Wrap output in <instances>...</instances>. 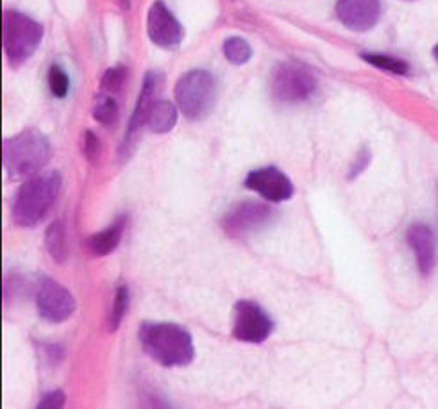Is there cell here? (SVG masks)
I'll return each mask as SVG.
<instances>
[{"mask_svg": "<svg viewBox=\"0 0 438 409\" xmlns=\"http://www.w3.org/2000/svg\"><path fill=\"white\" fill-rule=\"evenodd\" d=\"M140 343L145 352L163 366H186L195 356L192 336L177 323H141Z\"/></svg>", "mask_w": 438, "mask_h": 409, "instance_id": "1", "label": "cell"}, {"mask_svg": "<svg viewBox=\"0 0 438 409\" xmlns=\"http://www.w3.org/2000/svg\"><path fill=\"white\" fill-rule=\"evenodd\" d=\"M272 218V209L261 202H243L236 206L224 218V227L229 234L243 236L252 231H258L267 225Z\"/></svg>", "mask_w": 438, "mask_h": 409, "instance_id": "10", "label": "cell"}, {"mask_svg": "<svg viewBox=\"0 0 438 409\" xmlns=\"http://www.w3.org/2000/svg\"><path fill=\"white\" fill-rule=\"evenodd\" d=\"M224 54L233 65H243L252 56V49L243 38H229L224 43Z\"/></svg>", "mask_w": 438, "mask_h": 409, "instance_id": "19", "label": "cell"}, {"mask_svg": "<svg viewBox=\"0 0 438 409\" xmlns=\"http://www.w3.org/2000/svg\"><path fill=\"white\" fill-rule=\"evenodd\" d=\"M369 152H361V154L358 155V159H356V163L352 165V170H351V177H356V175L359 174V172H363L365 170V167H367V163H369Z\"/></svg>", "mask_w": 438, "mask_h": 409, "instance_id": "26", "label": "cell"}, {"mask_svg": "<svg viewBox=\"0 0 438 409\" xmlns=\"http://www.w3.org/2000/svg\"><path fill=\"white\" fill-rule=\"evenodd\" d=\"M61 191L59 172L32 175L22 186L13 204V220L20 227H34L50 211Z\"/></svg>", "mask_w": 438, "mask_h": 409, "instance_id": "2", "label": "cell"}, {"mask_svg": "<svg viewBox=\"0 0 438 409\" xmlns=\"http://www.w3.org/2000/svg\"><path fill=\"white\" fill-rule=\"evenodd\" d=\"M177 107L190 120H200L211 113L216 102V80L208 70H190L174 90Z\"/></svg>", "mask_w": 438, "mask_h": 409, "instance_id": "4", "label": "cell"}, {"mask_svg": "<svg viewBox=\"0 0 438 409\" xmlns=\"http://www.w3.org/2000/svg\"><path fill=\"white\" fill-rule=\"evenodd\" d=\"M245 186L272 202L288 200L294 195V186H291L290 179L276 167H267L261 170L250 172L245 179Z\"/></svg>", "mask_w": 438, "mask_h": 409, "instance_id": "11", "label": "cell"}, {"mask_svg": "<svg viewBox=\"0 0 438 409\" xmlns=\"http://www.w3.org/2000/svg\"><path fill=\"white\" fill-rule=\"evenodd\" d=\"M272 95L279 102L294 104L310 99L317 90V79L308 66L301 63H283L272 73Z\"/></svg>", "mask_w": 438, "mask_h": 409, "instance_id": "6", "label": "cell"}, {"mask_svg": "<svg viewBox=\"0 0 438 409\" xmlns=\"http://www.w3.org/2000/svg\"><path fill=\"white\" fill-rule=\"evenodd\" d=\"M36 304H38L40 316L50 323L66 322L77 307L72 293L52 279H45L42 282Z\"/></svg>", "mask_w": 438, "mask_h": 409, "instance_id": "8", "label": "cell"}, {"mask_svg": "<svg viewBox=\"0 0 438 409\" xmlns=\"http://www.w3.org/2000/svg\"><path fill=\"white\" fill-rule=\"evenodd\" d=\"M43 39V27L20 11H6L2 18V45L11 65L29 59Z\"/></svg>", "mask_w": 438, "mask_h": 409, "instance_id": "5", "label": "cell"}, {"mask_svg": "<svg viewBox=\"0 0 438 409\" xmlns=\"http://www.w3.org/2000/svg\"><path fill=\"white\" fill-rule=\"evenodd\" d=\"M434 57H436V59H438V45L434 47Z\"/></svg>", "mask_w": 438, "mask_h": 409, "instance_id": "28", "label": "cell"}, {"mask_svg": "<svg viewBox=\"0 0 438 409\" xmlns=\"http://www.w3.org/2000/svg\"><path fill=\"white\" fill-rule=\"evenodd\" d=\"M66 404V395L63 390H54L49 391L42 397L38 404V409H59Z\"/></svg>", "mask_w": 438, "mask_h": 409, "instance_id": "25", "label": "cell"}, {"mask_svg": "<svg viewBox=\"0 0 438 409\" xmlns=\"http://www.w3.org/2000/svg\"><path fill=\"white\" fill-rule=\"evenodd\" d=\"M156 90H158V75L154 72H149L143 79V84H141V91L140 97H138L136 107L132 111L131 120H129V127H127V134H125V145L134 138V134L138 133L141 125L147 121V114L151 111L152 104L156 102Z\"/></svg>", "mask_w": 438, "mask_h": 409, "instance_id": "14", "label": "cell"}, {"mask_svg": "<svg viewBox=\"0 0 438 409\" xmlns=\"http://www.w3.org/2000/svg\"><path fill=\"white\" fill-rule=\"evenodd\" d=\"M363 59H365L367 63H370V65L378 66V68L386 70V72H392V73H399V75L408 73V70H410L408 63H404L399 57L385 56V54H363Z\"/></svg>", "mask_w": 438, "mask_h": 409, "instance_id": "20", "label": "cell"}, {"mask_svg": "<svg viewBox=\"0 0 438 409\" xmlns=\"http://www.w3.org/2000/svg\"><path fill=\"white\" fill-rule=\"evenodd\" d=\"M52 157L49 138L38 129H25L4 141V168L9 177L27 179L47 167Z\"/></svg>", "mask_w": 438, "mask_h": 409, "instance_id": "3", "label": "cell"}, {"mask_svg": "<svg viewBox=\"0 0 438 409\" xmlns=\"http://www.w3.org/2000/svg\"><path fill=\"white\" fill-rule=\"evenodd\" d=\"M175 121H177V107L168 100H156L149 111L145 124L152 133L165 134L174 129Z\"/></svg>", "mask_w": 438, "mask_h": 409, "instance_id": "16", "label": "cell"}, {"mask_svg": "<svg viewBox=\"0 0 438 409\" xmlns=\"http://www.w3.org/2000/svg\"><path fill=\"white\" fill-rule=\"evenodd\" d=\"M118 2H120L122 9H125V11H127V9H131V0H118Z\"/></svg>", "mask_w": 438, "mask_h": 409, "instance_id": "27", "label": "cell"}, {"mask_svg": "<svg viewBox=\"0 0 438 409\" xmlns=\"http://www.w3.org/2000/svg\"><path fill=\"white\" fill-rule=\"evenodd\" d=\"M381 15L379 0H338L336 16L347 29L363 32L378 23Z\"/></svg>", "mask_w": 438, "mask_h": 409, "instance_id": "12", "label": "cell"}, {"mask_svg": "<svg viewBox=\"0 0 438 409\" xmlns=\"http://www.w3.org/2000/svg\"><path fill=\"white\" fill-rule=\"evenodd\" d=\"M272 333V320L258 304L242 300L234 306L233 334L240 341L261 343Z\"/></svg>", "mask_w": 438, "mask_h": 409, "instance_id": "7", "label": "cell"}, {"mask_svg": "<svg viewBox=\"0 0 438 409\" xmlns=\"http://www.w3.org/2000/svg\"><path fill=\"white\" fill-rule=\"evenodd\" d=\"M125 80H127V70L125 66H113L104 72L102 79H100V88L107 93H118L124 88Z\"/></svg>", "mask_w": 438, "mask_h": 409, "instance_id": "21", "label": "cell"}, {"mask_svg": "<svg viewBox=\"0 0 438 409\" xmlns=\"http://www.w3.org/2000/svg\"><path fill=\"white\" fill-rule=\"evenodd\" d=\"M124 227H125V216H122L117 222H113L107 229L90 236L88 238V250L91 252V256L102 258V256H107L110 252H113L118 247V243H120Z\"/></svg>", "mask_w": 438, "mask_h": 409, "instance_id": "15", "label": "cell"}, {"mask_svg": "<svg viewBox=\"0 0 438 409\" xmlns=\"http://www.w3.org/2000/svg\"><path fill=\"white\" fill-rule=\"evenodd\" d=\"M147 34L154 45L163 49H175L182 42L185 30L170 9L161 0H156L147 15Z\"/></svg>", "mask_w": 438, "mask_h": 409, "instance_id": "9", "label": "cell"}, {"mask_svg": "<svg viewBox=\"0 0 438 409\" xmlns=\"http://www.w3.org/2000/svg\"><path fill=\"white\" fill-rule=\"evenodd\" d=\"M408 243L415 252L417 265L422 275H429L434 266V234L431 227L415 224L408 231Z\"/></svg>", "mask_w": 438, "mask_h": 409, "instance_id": "13", "label": "cell"}, {"mask_svg": "<svg viewBox=\"0 0 438 409\" xmlns=\"http://www.w3.org/2000/svg\"><path fill=\"white\" fill-rule=\"evenodd\" d=\"M129 306V290L125 286H120L115 293V302H113V309H111L110 314V329L117 331L118 325H120L122 318H124L125 311H127Z\"/></svg>", "mask_w": 438, "mask_h": 409, "instance_id": "23", "label": "cell"}, {"mask_svg": "<svg viewBox=\"0 0 438 409\" xmlns=\"http://www.w3.org/2000/svg\"><path fill=\"white\" fill-rule=\"evenodd\" d=\"M45 247L50 258L56 263H64L68 259V241H66V229L61 220H54L45 231Z\"/></svg>", "mask_w": 438, "mask_h": 409, "instance_id": "17", "label": "cell"}, {"mask_svg": "<svg viewBox=\"0 0 438 409\" xmlns=\"http://www.w3.org/2000/svg\"><path fill=\"white\" fill-rule=\"evenodd\" d=\"M93 118L98 124L111 127L118 121V104L113 97L98 95L93 102Z\"/></svg>", "mask_w": 438, "mask_h": 409, "instance_id": "18", "label": "cell"}, {"mask_svg": "<svg viewBox=\"0 0 438 409\" xmlns=\"http://www.w3.org/2000/svg\"><path fill=\"white\" fill-rule=\"evenodd\" d=\"M100 152H102V145L97 134L93 131H84L83 134V154L91 165H97L100 159Z\"/></svg>", "mask_w": 438, "mask_h": 409, "instance_id": "24", "label": "cell"}, {"mask_svg": "<svg viewBox=\"0 0 438 409\" xmlns=\"http://www.w3.org/2000/svg\"><path fill=\"white\" fill-rule=\"evenodd\" d=\"M49 88L52 91V95L57 99H63V97L68 95L70 90V79L68 75L64 73V70L57 65H52L49 70Z\"/></svg>", "mask_w": 438, "mask_h": 409, "instance_id": "22", "label": "cell"}]
</instances>
